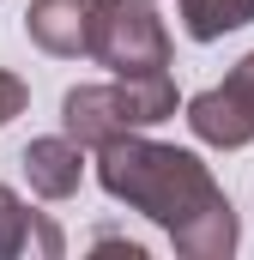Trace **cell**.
Instances as JSON below:
<instances>
[{"label": "cell", "instance_id": "obj_1", "mask_svg": "<svg viewBox=\"0 0 254 260\" xmlns=\"http://www.w3.org/2000/svg\"><path fill=\"white\" fill-rule=\"evenodd\" d=\"M97 182H103L109 200L151 218L176 242V254H188V260H224L242 236L236 206L212 182V170L182 145L145 139L139 127L97 145Z\"/></svg>", "mask_w": 254, "mask_h": 260}, {"label": "cell", "instance_id": "obj_2", "mask_svg": "<svg viewBox=\"0 0 254 260\" xmlns=\"http://www.w3.org/2000/svg\"><path fill=\"white\" fill-rule=\"evenodd\" d=\"M170 115H176V79L170 73L115 79V85H73L61 97V133L85 151H97L133 127H157Z\"/></svg>", "mask_w": 254, "mask_h": 260}, {"label": "cell", "instance_id": "obj_3", "mask_svg": "<svg viewBox=\"0 0 254 260\" xmlns=\"http://www.w3.org/2000/svg\"><path fill=\"white\" fill-rule=\"evenodd\" d=\"M85 55L109 67L115 79H151V73H170V30L151 12V0H97Z\"/></svg>", "mask_w": 254, "mask_h": 260}, {"label": "cell", "instance_id": "obj_4", "mask_svg": "<svg viewBox=\"0 0 254 260\" xmlns=\"http://www.w3.org/2000/svg\"><path fill=\"white\" fill-rule=\"evenodd\" d=\"M188 127L200 145H218V151H236L254 139V49L230 67L224 85L188 97Z\"/></svg>", "mask_w": 254, "mask_h": 260}, {"label": "cell", "instance_id": "obj_5", "mask_svg": "<svg viewBox=\"0 0 254 260\" xmlns=\"http://www.w3.org/2000/svg\"><path fill=\"white\" fill-rule=\"evenodd\" d=\"M91 6L97 0H30L24 12V37L43 49V55H85V37H91Z\"/></svg>", "mask_w": 254, "mask_h": 260}, {"label": "cell", "instance_id": "obj_6", "mask_svg": "<svg viewBox=\"0 0 254 260\" xmlns=\"http://www.w3.org/2000/svg\"><path fill=\"white\" fill-rule=\"evenodd\" d=\"M18 164H24V176H30V194H43V200H73L79 182H85V145H73L67 133L30 139Z\"/></svg>", "mask_w": 254, "mask_h": 260}, {"label": "cell", "instance_id": "obj_7", "mask_svg": "<svg viewBox=\"0 0 254 260\" xmlns=\"http://www.w3.org/2000/svg\"><path fill=\"white\" fill-rule=\"evenodd\" d=\"M24 248H37V254H61V230H55L43 212H30L24 200L0 182V260L24 254Z\"/></svg>", "mask_w": 254, "mask_h": 260}, {"label": "cell", "instance_id": "obj_8", "mask_svg": "<svg viewBox=\"0 0 254 260\" xmlns=\"http://www.w3.org/2000/svg\"><path fill=\"white\" fill-rule=\"evenodd\" d=\"M242 24H254V0H182V30L194 43H218Z\"/></svg>", "mask_w": 254, "mask_h": 260}, {"label": "cell", "instance_id": "obj_9", "mask_svg": "<svg viewBox=\"0 0 254 260\" xmlns=\"http://www.w3.org/2000/svg\"><path fill=\"white\" fill-rule=\"evenodd\" d=\"M24 103H30V85H24L18 73H0V127H6L12 115H24Z\"/></svg>", "mask_w": 254, "mask_h": 260}]
</instances>
